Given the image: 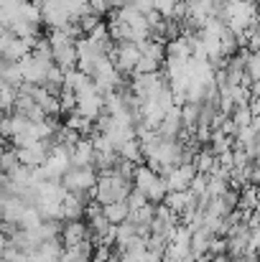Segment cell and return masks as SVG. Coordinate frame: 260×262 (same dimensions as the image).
<instances>
[{
    "instance_id": "cell-1",
    "label": "cell",
    "mask_w": 260,
    "mask_h": 262,
    "mask_svg": "<svg viewBox=\"0 0 260 262\" xmlns=\"http://www.w3.org/2000/svg\"><path fill=\"white\" fill-rule=\"evenodd\" d=\"M110 59H112V64L123 72V74H133L135 72V67H138V61H141V56H143V51H141V46L135 43V41H125V43H115L112 46V51L107 54Z\"/></svg>"
},
{
    "instance_id": "cell-2",
    "label": "cell",
    "mask_w": 260,
    "mask_h": 262,
    "mask_svg": "<svg viewBox=\"0 0 260 262\" xmlns=\"http://www.w3.org/2000/svg\"><path fill=\"white\" fill-rule=\"evenodd\" d=\"M97 168L94 166H72L64 178H62V183L72 191V193H82V191H89V188H94L97 186Z\"/></svg>"
},
{
    "instance_id": "cell-3",
    "label": "cell",
    "mask_w": 260,
    "mask_h": 262,
    "mask_svg": "<svg viewBox=\"0 0 260 262\" xmlns=\"http://www.w3.org/2000/svg\"><path fill=\"white\" fill-rule=\"evenodd\" d=\"M89 234H92V229H89V222L87 219H72V222L64 224L62 242H64V247H74V245L89 239Z\"/></svg>"
},
{
    "instance_id": "cell-4",
    "label": "cell",
    "mask_w": 260,
    "mask_h": 262,
    "mask_svg": "<svg viewBox=\"0 0 260 262\" xmlns=\"http://www.w3.org/2000/svg\"><path fill=\"white\" fill-rule=\"evenodd\" d=\"M196 173H199V171H196L194 163L173 166L171 171L166 173V178H169V188H171V191H186V188L191 186V181H194V176Z\"/></svg>"
},
{
    "instance_id": "cell-5",
    "label": "cell",
    "mask_w": 260,
    "mask_h": 262,
    "mask_svg": "<svg viewBox=\"0 0 260 262\" xmlns=\"http://www.w3.org/2000/svg\"><path fill=\"white\" fill-rule=\"evenodd\" d=\"M94 156H97L94 143H92V138H89V135H85V138L74 145V153H72V166H94Z\"/></svg>"
},
{
    "instance_id": "cell-6",
    "label": "cell",
    "mask_w": 260,
    "mask_h": 262,
    "mask_svg": "<svg viewBox=\"0 0 260 262\" xmlns=\"http://www.w3.org/2000/svg\"><path fill=\"white\" fill-rule=\"evenodd\" d=\"M166 206H171L176 214H184L189 206H194V204H199V196H194L189 188L186 191H169V196H166V201H164Z\"/></svg>"
},
{
    "instance_id": "cell-7",
    "label": "cell",
    "mask_w": 260,
    "mask_h": 262,
    "mask_svg": "<svg viewBox=\"0 0 260 262\" xmlns=\"http://www.w3.org/2000/svg\"><path fill=\"white\" fill-rule=\"evenodd\" d=\"M214 237H217V234H214L212 229H207V227L196 229V232L191 234V252H194V257H207Z\"/></svg>"
},
{
    "instance_id": "cell-8",
    "label": "cell",
    "mask_w": 260,
    "mask_h": 262,
    "mask_svg": "<svg viewBox=\"0 0 260 262\" xmlns=\"http://www.w3.org/2000/svg\"><path fill=\"white\" fill-rule=\"evenodd\" d=\"M194 166H196L199 173H212V171L217 168V153L212 150V145H207V148H202V150L196 153Z\"/></svg>"
},
{
    "instance_id": "cell-9",
    "label": "cell",
    "mask_w": 260,
    "mask_h": 262,
    "mask_svg": "<svg viewBox=\"0 0 260 262\" xmlns=\"http://www.w3.org/2000/svg\"><path fill=\"white\" fill-rule=\"evenodd\" d=\"M72 219H85V204L77 193H67L64 199V222H72Z\"/></svg>"
},
{
    "instance_id": "cell-10",
    "label": "cell",
    "mask_w": 260,
    "mask_h": 262,
    "mask_svg": "<svg viewBox=\"0 0 260 262\" xmlns=\"http://www.w3.org/2000/svg\"><path fill=\"white\" fill-rule=\"evenodd\" d=\"M105 216H107L112 224H123V222H128V216H130V206H128V201H112V204H105Z\"/></svg>"
},
{
    "instance_id": "cell-11",
    "label": "cell",
    "mask_w": 260,
    "mask_h": 262,
    "mask_svg": "<svg viewBox=\"0 0 260 262\" xmlns=\"http://www.w3.org/2000/svg\"><path fill=\"white\" fill-rule=\"evenodd\" d=\"M169 191H171V188H169V178H166V176H158L146 193H148V201H151V204H164L166 196H169Z\"/></svg>"
},
{
    "instance_id": "cell-12",
    "label": "cell",
    "mask_w": 260,
    "mask_h": 262,
    "mask_svg": "<svg viewBox=\"0 0 260 262\" xmlns=\"http://www.w3.org/2000/svg\"><path fill=\"white\" fill-rule=\"evenodd\" d=\"M158 176H161V173H156L148 163H141V166L135 168V173H133V181H135V186H138V188L148 191V188H151V183H153Z\"/></svg>"
},
{
    "instance_id": "cell-13",
    "label": "cell",
    "mask_w": 260,
    "mask_h": 262,
    "mask_svg": "<svg viewBox=\"0 0 260 262\" xmlns=\"http://www.w3.org/2000/svg\"><path fill=\"white\" fill-rule=\"evenodd\" d=\"M230 188H232V186H230V178H222V176H212V173H209V186H207V193H209L212 199L225 196Z\"/></svg>"
},
{
    "instance_id": "cell-14",
    "label": "cell",
    "mask_w": 260,
    "mask_h": 262,
    "mask_svg": "<svg viewBox=\"0 0 260 262\" xmlns=\"http://www.w3.org/2000/svg\"><path fill=\"white\" fill-rule=\"evenodd\" d=\"M232 120L237 122V127H248V125H253V120H255L253 104H243V107H235V112H232Z\"/></svg>"
},
{
    "instance_id": "cell-15",
    "label": "cell",
    "mask_w": 260,
    "mask_h": 262,
    "mask_svg": "<svg viewBox=\"0 0 260 262\" xmlns=\"http://www.w3.org/2000/svg\"><path fill=\"white\" fill-rule=\"evenodd\" d=\"M148 204V193L143 191V188H133L130 191V196H128V206H130V211H135V209H143Z\"/></svg>"
},
{
    "instance_id": "cell-16",
    "label": "cell",
    "mask_w": 260,
    "mask_h": 262,
    "mask_svg": "<svg viewBox=\"0 0 260 262\" xmlns=\"http://www.w3.org/2000/svg\"><path fill=\"white\" fill-rule=\"evenodd\" d=\"M207 186H209V173H196L191 186H189V191L194 196H207Z\"/></svg>"
},
{
    "instance_id": "cell-17",
    "label": "cell",
    "mask_w": 260,
    "mask_h": 262,
    "mask_svg": "<svg viewBox=\"0 0 260 262\" xmlns=\"http://www.w3.org/2000/svg\"><path fill=\"white\" fill-rule=\"evenodd\" d=\"M176 0H153V8L161 13V15H166V18H171L173 15V10H176Z\"/></svg>"
}]
</instances>
